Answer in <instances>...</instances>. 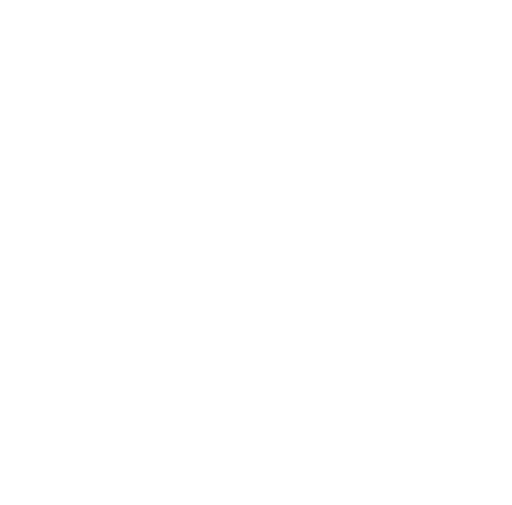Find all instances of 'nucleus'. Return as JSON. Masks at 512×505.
<instances>
[]
</instances>
